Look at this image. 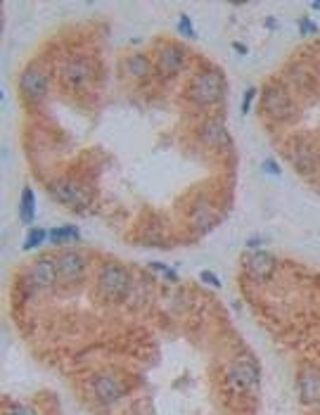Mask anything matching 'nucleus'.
Returning a JSON list of instances; mask_svg holds the SVG:
<instances>
[{
    "label": "nucleus",
    "mask_w": 320,
    "mask_h": 415,
    "mask_svg": "<svg viewBox=\"0 0 320 415\" xmlns=\"http://www.w3.org/2000/svg\"><path fill=\"white\" fill-rule=\"evenodd\" d=\"M225 90V78L221 71H202L192 78L190 83V100H195L197 104H216L223 100Z\"/></svg>",
    "instance_id": "obj_1"
},
{
    "label": "nucleus",
    "mask_w": 320,
    "mask_h": 415,
    "mask_svg": "<svg viewBox=\"0 0 320 415\" xmlns=\"http://www.w3.org/2000/svg\"><path fill=\"white\" fill-rule=\"evenodd\" d=\"M261 107L273 121H287L294 117V102L280 83H268L261 93Z\"/></svg>",
    "instance_id": "obj_2"
},
{
    "label": "nucleus",
    "mask_w": 320,
    "mask_h": 415,
    "mask_svg": "<svg viewBox=\"0 0 320 415\" xmlns=\"http://www.w3.org/2000/svg\"><path fill=\"white\" fill-rule=\"evenodd\" d=\"M48 192L55 202L67 204V207H86V204H88V192H86V187L71 178H60V180L48 183Z\"/></svg>",
    "instance_id": "obj_3"
},
{
    "label": "nucleus",
    "mask_w": 320,
    "mask_h": 415,
    "mask_svg": "<svg viewBox=\"0 0 320 415\" xmlns=\"http://www.w3.org/2000/svg\"><path fill=\"white\" fill-rule=\"evenodd\" d=\"M19 90L29 102H43L48 95V74L38 64H29L19 76Z\"/></svg>",
    "instance_id": "obj_4"
},
{
    "label": "nucleus",
    "mask_w": 320,
    "mask_h": 415,
    "mask_svg": "<svg viewBox=\"0 0 320 415\" xmlns=\"http://www.w3.org/2000/svg\"><path fill=\"white\" fill-rule=\"evenodd\" d=\"M128 287H130V275L121 263H107V266H102V270H100V290L107 297H114V299L126 297Z\"/></svg>",
    "instance_id": "obj_5"
},
{
    "label": "nucleus",
    "mask_w": 320,
    "mask_h": 415,
    "mask_svg": "<svg viewBox=\"0 0 320 415\" xmlns=\"http://www.w3.org/2000/svg\"><path fill=\"white\" fill-rule=\"evenodd\" d=\"M183 64H185L183 48H178V45H173V43H166V45H162V48H159L157 71L162 74V76H166V78L176 76L178 71L183 69Z\"/></svg>",
    "instance_id": "obj_6"
},
{
    "label": "nucleus",
    "mask_w": 320,
    "mask_h": 415,
    "mask_svg": "<svg viewBox=\"0 0 320 415\" xmlns=\"http://www.w3.org/2000/svg\"><path fill=\"white\" fill-rule=\"evenodd\" d=\"M93 67H90L88 60H83V57H74V60H69L64 64V69H62V78L69 83V86H74V88H83V86H88L93 81Z\"/></svg>",
    "instance_id": "obj_7"
},
{
    "label": "nucleus",
    "mask_w": 320,
    "mask_h": 415,
    "mask_svg": "<svg viewBox=\"0 0 320 415\" xmlns=\"http://www.w3.org/2000/svg\"><path fill=\"white\" fill-rule=\"evenodd\" d=\"M199 138L204 140L206 145L216 147V150H230L232 147V138L228 128L223 126V121H218V119H209L202 128H199Z\"/></svg>",
    "instance_id": "obj_8"
},
{
    "label": "nucleus",
    "mask_w": 320,
    "mask_h": 415,
    "mask_svg": "<svg viewBox=\"0 0 320 415\" xmlns=\"http://www.w3.org/2000/svg\"><path fill=\"white\" fill-rule=\"evenodd\" d=\"M57 278H60V273H57V259H52V256H41L34 263V268H31V283L38 290H50Z\"/></svg>",
    "instance_id": "obj_9"
},
{
    "label": "nucleus",
    "mask_w": 320,
    "mask_h": 415,
    "mask_svg": "<svg viewBox=\"0 0 320 415\" xmlns=\"http://www.w3.org/2000/svg\"><path fill=\"white\" fill-rule=\"evenodd\" d=\"M93 389H95L97 399L102 403H107V406L109 403H116L123 396V384L119 382V377H114V375H100V377H95Z\"/></svg>",
    "instance_id": "obj_10"
},
{
    "label": "nucleus",
    "mask_w": 320,
    "mask_h": 415,
    "mask_svg": "<svg viewBox=\"0 0 320 415\" xmlns=\"http://www.w3.org/2000/svg\"><path fill=\"white\" fill-rule=\"evenodd\" d=\"M228 380H230L232 387H237V389L254 387L259 382V370L249 361H237V363H232L228 368Z\"/></svg>",
    "instance_id": "obj_11"
},
{
    "label": "nucleus",
    "mask_w": 320,
    "mask_h": 415,
    "mask_svg": "<svg viewBox=\"0 0 320 415\" xmlns=\"http://www.w3.org/2000/svg\"><path fill=\"white\" fill-rule=\"evenodd\" d=\"M86 270V259L78 252H62L57 256V273L62 280H76Z\"/></svg>",
    "instance_id": "obj_12"
},
{
    "label": "nucleus",
    "mask_w": 320,
    "mask_h": 415,
    "mask_svg": "<svg viewBox=\"0 0 320 415\" xmlns=\"http://www.w3.org/2000/svg\"><path fill=\"white\" fill-rule=\"evenodd\" d=\"M299 394L306 403H320V373L315 368H304L299 373Z\"/></svg>",
    "instance_id": "obj_13"
},
{
    "label": "nucleus",
    "mask_w": 320,
    "mask_h": 415,
    "mask_svg": "<svg viewBox=\"0 0 320 415\" xmlns=\"http://www.w3.org/2000/svg\"><path fill=\"white\" fill-rule=\"evenodd\" d=\"M273 263H275V261H273V256L266 254V252H252V254L245 256L247 270H249L254 278H259V280H266V278H271Z\"/></svg>",
    "instance_id": "obj_14"
},
{
    "label": "nucleus",
    "mask_w": 320,
    "mask_h": 415,
    "mask_svg": "<svg viewBox=\"0 0 320 415\" xmlns=\"http://www.w3.org/2000/svg\"><path fill=\"white\" fill-rule=\"evenodd\" d=\"M289 157H292L294 166L304 173H311L318 169V157H315V152L311 150V145H297Z\"/></svg>",
    "instance_id": "obj_15"
},
{
    "label": "nucleus",
    "mask_w": 320,
    "mask_h": 415,
    "mask_svg": "<svg viewBox=\"0 0 320 415\" xmlns=\"http://www.w3.org/2000/svg\"><path fill=\"white\" fill-rule=\"evenodd\" d=\"M19 218L24 226H31L36 218V192L34 187H24L21 190V202H19Z\"/></svg>",
    "instance_id": "obj_16"
},
{
    "label": "nucleus",
    "mask_w": 320,
    "mask_h": 415,
    "mask_svg": "<svg viewBox=\"0 0 320 415\" xmlns=\"http://www.w3.org/2000/svg\"><path fill=\"white\" fill-rule=\"evenodd\" d=\"M126 71H128L133 78H147L152 74V64L145 55L136 52V55L126 57Z\"/></svg>",
    "instance_id": "obj_17"
},
{
    "label": "nucleus",
    "mask_w": 320,
    "mask_h": 415,
    "mask_svg": "<svg viewBox=\"0 0 320 415\" xmlns=\"http://www.w3.org/2000/svg\"><path fill=\"white\" fill-rule=\"evenodd\" d=\"M81 233L76 226H57L50 230V242L52 244H69V242H78Z\"/></svg>",
    "instance_id": "obj_18"
},
{
    "label": "nucleus",
    "mask_w": 320,
    "mask_h": 415,
    "mask_svg": "<svg viewBox=\"0 0 320 415\" xmlns=\"http://www.w3.org/2000/svg\"><path fill=\"white\" fill-rule=\"evenodd\" d=\"M45 240H50V230H45V228H29L21 249H24V252H29V249L38 247V244H45Z\"/></svg>",
    "instance_id": "obj_19"
},
{
    "label": "nucleus",
    "mask_w": 320,
    "mask_h": 415,
    "mask_svg": "<svg viewBox=\"0 0 320 415\" xmlns=\"http://www.w3.org/2000/svg\"><path fill=\"white\" fill-rule=\"evenodd\" d=\"M178 34L185 36V38H197V31L192 29V21H190V17H188L185 12L178 17Z\"/></svg>",
    "instance_id": "obj_20"
},
{
    "label": "nucleus",
    "mask_w": 320,
    "mask_h": 415,
    "mask_svg": "<svg viewBox=\"0 0 320 415\" xmlns=\"http://www.w3.org/2000/svg\"><path fill=\"white\" fill-rule=\"evenodd\" d=\"M299 29H301V36H318V24H315L311 17H301L299 19Z\"/></svg>",
    "instance_id": "obj_21"
},
{
    "label": "nucleus",
    "mask_w": 320,
    "mask_h": 415,
    "mask_svg": "<svg viewBox=\"0 0 320 415\" xmlns=\"http://www.w3.org/2000/svg\"><path fill=\"white\" fill-rule=\"evenodd\" d=\"M5 415H38L34 406H26V403H12L10 408L5 410Z\"/></svg>",
    "instance_id": "obj_22"
},
{
    "label": "nucleus",
    "mask_w": 320,
    "mask_h": 415,
    "mask_svg": "<svg viewBox=\"0 0 320 415\" xmlns=\"http://www.w3.org/2000/svg\"><path fill=\"white\" fill-rule=\"evenodd\" d=\"M256 93H259V90L254 88V86H249V88L245 90V97H242V114H249V109H252V102H254V97H256Z\"/></svg>",
    "instance_id": "obj_23"
},
{
    "label": "nucleus",
    "mask_w": 320,
    "mask_h": 415,
    "mask_svg": "<svg viewBox=\"0 0 320 415\" xmlns=\"http://www.w3.org/2000/svg\"><path fill=\"white\" fill-rule=\"evenodd\" d=\"M199 280L206 283L209 287H216V290L221 287V278H218L216 273H211V270H202V273H199Z\"/></svg>",
    "instance_id": "obj_24"
},
{
    "label": "nucleus",
    "mask_w": 320,
    "mask_h": 415,
    "mask_svg": "<svg viewBox=\"0 0 320 415\" xmlns=\"http://www.w3.org/2000/svg\"><path fill=\"white\" fill-rule=\"evenodd\" d=\"M150 266L154 270H159V273H164V275L169 278V280H176V273L169 268V266H164V263H159V261H150Z\"/></svg>",
    "instance_id": "obj_25"
},
{
    "label": "nucleus",
    "mask_w": 320,
    "mask_h": 415,
    "mask_svg": "<svg viewBox=\"0 0 320 415\" xmlns=\"http://www.w3.org/2000/svg\"><path fill=\"white\" fill-rule=\"evenodd\" d=\"M263 169H266V173H273V176H280V166H278V161H273V159H266L263 161Z\"/></svg>",
    "instance_id": "obj_26"
},
{
    "label": "nucleus",
    "mask_w": 320,
    "mask_h": 415,
    "mask_svg": "<svg viewBox=\"0 0 320 415\" xmlns=\"http://www.w3.org/2000/svg\"><path fill=\"white\" fill-rule=\"evenodd\" d=\"M263 242H266V240H263L261 235H254V237H249V240H247V247H249V249H259Z\"/></svg>",
    "instance_id": "obj_27"
},
{
    "label": "nucleus",
    "mask_w": 320,
    "mask_h": 415,
    "mask_svg": "<svg viewBox=\"0 0 320 415\" xmlns=\"http://www.w3.org/2000/svg\"><path fill=\"white\" fill-rule=\"evenodd\" d=\"M232 48L237 50L239 55H247V52H249V50H247V45H242V43H237V41H232Z\"/></svg>",
    "instance_id": "obj_28"
},
{
    "label": "nucleus",
    "mask_w": 320,
    "mask_h": 415,
    "mask_svg": "<svg viewBox=\"0 0 320 415\" xmlns=\"http://www.w3.org/2000/svg\"><path fill=\"white\" fill-rule=\"evenodd\" d=\"M266 26H268V29H275V26H278V21L273 19V17H268V19H266Z\"/></svg>",
    "instance_id": "obj_29"
},
{
    "label": "nucleus",
    "mask_w": 320,
    "mask_h": 415,
    "mask_svg": "<svg viewBox=\"0 0 320 415\" xmlns=\"http://www.w3.org/2000/svg\"><path fill=\"white\" fill-rule=\"evenodd\" d=\"M311 7H313V10H320V3H313V5H311Z\"/></svg>",
    "instance_id": "obj_30"
}]
</instances>
